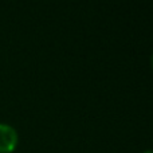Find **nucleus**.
<instances>
[{
	"label": "nucleus",
	"mask_w": 153,
	"mask_h": 153,
	"mask_svg": "<svg viewBox=\"0 0 153 153\" xmlns=\"http://www.w3.org/2000/svg\"><path fill=\"white\" fill-rule=\"evenodd\" d=\"M19 144V136L15 128L8 124H0V153H12Z\"/></svg>",
	"instance_id": "obj_1"
},
{
	"label": "nucleus",
	"mask_w": 153,
	"mask_h": 153,
	"mask_svg": "<svg viewBox=\"0 0 153 153\" xmlns=\"http://www.w3.org/2000/svg\"><path fill=\"white\" fill-rule=\"evenodd\" d=\"M143 153H153V151H152V149H148V151H144Z\"/></svg>",
	"instance_id": "obj_2"
},
{
	"label": "nucleus",
	"mask_w": 153,
	"mask_h": 153,
	"mask_svg": "<svg viewBox=\"0 0 153 153\" xmlns=\"http://www.w3.org/2000/svg\"><path fill=\"white\" fill-rule=\"evenodd\" d=\"M151 65H152V69H153V55H152V58H151Z\"/></svg>",
	"instance_id": "obj_3"
}]
</instances>
